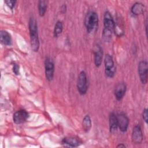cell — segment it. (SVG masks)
I'll return each mask as SVG.
<instances>
[{
	"label": "cell",
	"instance_id": "obj_1",
	"mask_svg": "<svg viewBox=\"0 0 148 148\" xmlns=\"http://www.w3.org/2000/svg\"><path fill=\"white\" fill-rule=\"evenodd\" d=\"M28 25L31 48L34 51H38L39 47V40L38 38L36 21L34 17H31L29 18Z\"/></svg>",
	"mask_w": 148,
	"mask_h": 148
},
{
	"label": "cell",
	"instance_id": "obj_23",
	"mask_svg": "<svg viewBox=\"0 0 148 148\" xmlns=\"http://www.w3.org/2000/svg\"><path fill=\"white\" fill-rule=\"evenodd\" d=\"M13 71L14 73L16 75H18V71H19V66H18L17 64H14V65H13Z\"/></svg>",
	"mask_w": 148,
	"mask_h": 148
},
{
	"label": "cell",
	"instance_id": "obj_14",
	"mask_svg": "<svg viewBox=\"0 0 148 148\" xmlns=\"http://www.w3.org/2000/svg\"><path fill=\"white\" fill-rule=\"evenodd\" d=\"M1 42L4 45H10L12 44V38L10 35L5 30H2L0 32Z\"/></svg>",
	"mask_w": 148,
	"mask_h": 148
},
{
	"label": "cell",
	"instance_id": "obj_15",
	"mask_svg": "<svg viewBox=\"0 0 148 148\" xmlns=\"http://www.w3.org/2000/svg\"><path fill=\"white\" fill-rule=\"evenodd\" d=\"M109 127L111 132H114L118 128L117 116L113 113H112L109 116Z\"/></svg>",
	"mask_w": 148,
	"mask_h": 148
},
{
	"label": "cell",
	"instance_id": "obj_2",
	"mask_svg": "<svg viewBox=\"0 0 148 148\" xmlns=\"http://www.w3.org/2000/svg\"><path fill=\"white\" fill-rule=\"evenodd\" d=\"M98 17L94 12H89L84 18V25L88 32L90 33L95 30L98 27Z\"/></svg>",
	"mask_w": 148,
	"mask_h": 148
},
{
	"label": "cell",
	"instance_id": "obj_9",
	"mask_svg": "<svg viewBox=\"0 0 148 148\" xmlns=\"http://www.w3.org/2000/svg\"><path fill=\"white\" fill-rule=\"evenodd\" d=\"M29 117L28 112L23 109L16 112L13 114V121L17 124H20L24 123Z\"/></svg>",
	"mask_w": 148,
	"mask_h": 148
},
{
	"label": "cell",
	"instance_id": "obj_12",
	"mask_svg": "<svg viewBox=\"0 0 148 148\" xmlns=\"http://www.w3.org/2000/svg\"><path fill=\"white\" fill-rule=\"evenodd\" d=\"M94 55L95 65L96 66L98 67L101 65L103 58L102 49L99 45H97L96 46H95L94 50Z\"/></svg>",
	"mask_w": 148,
	"mask_h": 148
},
{
	"label": "cell",
	"instance_id": "obj_19",
	"mask_svg": "<svg viewBox=\"0 0 148 148\" xmlns=\"http://www.w3.org/2000/svg\"><path fill=\"white\" fill-rule=\"evenodd\" d=\"M113 30L115 32V34L118 36H121L124 34V28L121 23L120 22H114V27Z\"/></svg>",
	"mask_w": 148,
	"mask_h": 148
},
{
	"label": "cell",
	"instance_id": "obj_18",
	"mask_svg": "<svg viewBox=\"0 0 148 148\" xmlns=\"http://www.w3.org/2000/svg\"><path fill=\"white\" fill-rule=\"evenodd\" d=\"M47 1H39L38 2V10L40 16H43L46 13L47 9Z\"/></svg>",
	"mask_w": 148,
	"mask_h": 148
},
{
	"label": "cell",
	"instance_id": "obj_24",
	"mask_svg": "<svg viewBox=\"0 0 148 148\" xmlns=\"http://www.w3.org/2000/svg\"><path fill=\"white\" fill-rule=\"evenodd\" d=\"M117 147H125V145H124L123 143H121V144H119V145H117Z\"/></svg>",
	"mask_w": 148,
	"mask_h": 148
},
{
	"label": "cell",
	"instance_id": "obj_3",
	"mask_svg": "<svg viewBox=\"0 0 148 148\" xmlns=\"http://www.w3.org/2000/svg\"><path fill=\"white\" fill-rule=\"evenodd\" d=\"M105 74L109 77H113L115 74L116 67L112 57L109 54H106L104 60Z\"/></svg>",
	"mask_w": 148,
	"mask_h": 148
},
{
	"label": "cell",
	"instance_id": "obj_16",
	"mask_svg": "<svg viewBox=\"0 0 148 148\" xmlns=\"http://www.w3.org/2000/svg\"><path fill=\"white\" fill-rule=\"evenodd\" d=\"M131 12L134 15H139L143 13L145 10V6L140 2L134 3L131 8Z\"/></svg>",
	"mask_w": 148,
	"mask_h": 148
},
{
	"label": "cell",
	"instance_id": "obj_21",
	"mask_svg": "<svg viewBox=\"0 0 148 148\" xmlns=\"http://www.w3.org/2000/svg\"><path fill=\"white\" fill-rule=\"evenodd\" d=\"M5 2L10 9H12L13 8V7L14 6L16 1H13V0H6V1H5Z\"/></svg>",
	"mask_w": 148,
	"mask_h": 148
},
{
	"label": "cell",
	"instance_id": "obj_5",
	"mask_svg": "<svg viewBox=\"0 0 148 148\" xmlns=\"http://www.w3.org/2000/svg\"><path fill=\"white\" fill-rule=\"evenodd\" d=\"M104 28L103 33L105 34H112V31L114 29V21L109 12H106L103 17Z\"/></svg>",
	"mask_w": 148,
	"mask_h": 148
},
{
	"label": "cell",
	"instance_id": "obj_20",
	"mask_svg": "<svg viewBox=\"0 0 148 148\" xmlns=\"http://www.w3.org/2000/svg\"><path fill=\"white\" fill-rule=\"evenodd\" d=\"M62 29H63V25H62V23L61 21H58L55 25L54 27V35L55 37L57 38L58 37L62 31Z\"/></svg>",
	"mask_w": 148,
	"mask_h": 148
},
{
	"label": "cell",
	"instance_id": "obj_6",
	"mask_svg": "<svg viewBox=\"0 0 148 148\" xmlns=\"http://www.w3.org/2000/svg\"><path fill=\"white\" fill-rule=\"evenodd\" d=\"M82 143V140L79 138L75 136H70L65 137L62 140V145L65 147H77L80 146Z\"/></svg>",
	"mask_w": 148,
	"mask_h": 148
},
{
	"label": "cell",
	"instance_id": "obj_17",
	"mask_svg": "<svg viewBox=\"0 0 148 148\" xmlns=\"http://www.w3.org/2000/svg\"><path fill=\"white\" fill-rule=\"evenodd\" d=\"M82 126L85 132H88L91 127V120L88 115H86L82 121Z\"/></svg>",
	"mask_w": 148,
	"mask_h": 148
},
{
	"label": "cell",
	"instance_id": "obj_13",
	"mask_svg": "<svg viewBox=\"0 0 148 148\" xmlns=\"http://www.w3.org/2000/svg\"><path fill=\"white\" fill-rule=\"evenodd\" d=\"M126 91V86L124 83H119L116 87L114 90V95L117 100L121 99Z\"/></svg>",
	"mask_w": 148,
	"mask_h": 148
},
{
	"label": "cell",
	"instance_id": "obj_4",
	"mask_svg": "<svg viewBox=\"0 0 148 148\" xmlns=\"http://www.w3.org/2000/svg\"><path fill=\"white\" fill-rule=\"evenodd\" d=\"M77 88L79 92L81 95H84L87 90V80L86 73L84 71H82L79 73L77 80Z\"/></svg>",
	"mask_w": 148,
	"mask_h": 148
},
{
	"label": "cell",
	"instance_id": "obj_25",
	"mask_svg": "<svg viewBox=\"0 0 148 148\" xmlns=\"http://www.w3.org/2000/svg\"><path fill=\"white\" fill-rule=\"evenodd\" d=\"M61 10H63L62 13H64L66 10V6L65 5H63L62 7H61Z\"/></svg>",
	"mask_w": 148,
	"mask_h": 148
},
{
	"label": "cell",
	"instance_id": "obj_7",
	"mask_svg": "<svg viewBox=\"0 0 148 148\" xmlns=\"http://www.w3.org/2000/svg\"><path fill=\"white\" fill-rule=\"evenodd\" d=\"M138 73L141 82L146 84L147 82V62L146 61H141L139 63Z\"/></svg>",
	"mask_w": 148,
	"mask_h": 148
},
{
	"label": "cell",
	"instance_id": "obj_8",
	"mask_svg": "<svg viewBox=\"0 0 148 148\" xmlns=\"http://www.w3.org/2000/svg\"><path fill=\"white\" fill-rule=\"evenodd\" d=\"M45 68L46 79L48 81L52 80L54 76V65L51 58L49 57L46 58L45 61Z\"/></svg>",
	"mask_w": 148,
	"mask_h": 148
},
{
	"label": "cell",
	"instance_id": "obj_22",
	"mask_svg": "<svg viewBox=\"0 0 148 148\" xmlns=\"http://www.w3.org/2000/svg\"><path fill=\"white\" fill-rule=\"evenodd\" d=\"M142 117H143V120L145 121L146 123H147V120H148V110L145 108L143 110V113H142Z\"/></svg>",
	"mask_w": 148,
	"mask_h": 148
},
{
	"label": "cell",
	"instance_id": "obj_10",
	"mask_svg": "<svg viewBox=\"0 0 148 148\" xmlns=\"http://www.w3.org/2000/svg\"><path fill=\"white\" fill-rule=\"evenodd\" d=\"M118 127L122 132H125L127 130L129 120L127 116L124 113H120L117 116Z\"/></svg>",
	"mask_w": 148,
	"mask_h": 148
},
{
	"label": "cell",
	"instance_id": "obj_11",
	"mask_svg": "<svg viewBox=\"0 0 148 148\" xmlns=\"http://www.w3.org/2000/svg\"><path fill=\"white\" fill-rule=\"evenodd\" d=\"M143 140L142 132L140 127L139 125H135L132 130V142L134 144H140Z\"/></svg>",
	"mask_w": 148,
	"mask_h": 148
}]
</instances>
